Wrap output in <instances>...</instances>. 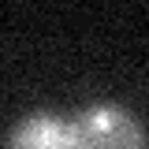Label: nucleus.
I'll return each mask as SVG.
<instances>
[{"mask_svg": "<svg viewBox=\"0 0 149 149\" xmlns=\"http://www.w3.org/2000/svg\"><path fill=\"white\" fill-rule=\"evenodd\" d=\"M8 149H74V127L56 116H30L11 134Z\"/></svg>", "mask_w": 149, "mask_h": 149, "instance_id": "obj_2", "label": "nucleus"}, {"mask_svg": "<svg viewBox=\"0 0 149 149\" xmlns=\"http://www.w3.org/2000/svg\"><path fill=\"white\" fill-rule=\"evenodd\" d=\"M74 149H146V138L123 108L97 104L74 123Z\"/></svg>", "mask_w": 149, "mask_h": 149, "instance_id": "obj_1", "label": "nucleus"}]
</instances>
